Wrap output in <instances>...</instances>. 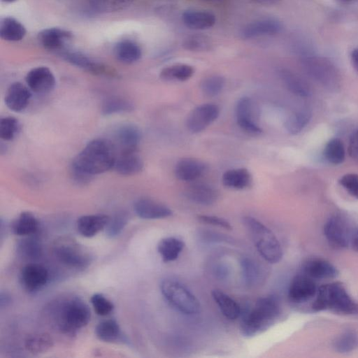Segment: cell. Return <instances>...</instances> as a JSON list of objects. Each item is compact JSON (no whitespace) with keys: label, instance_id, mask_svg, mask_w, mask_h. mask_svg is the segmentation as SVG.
I'll return each mask as SVG.
<instances>
[{"label":"cell","instance_id":"obj_5","mask_svg":"<svg viewBox=\"0 0 358 358\" xmlns=\"http://www.w3.org/2000/svg\"><path fill=\"white\" fill-rule=\"evenodd\" d=\"M55 315L58 329L62 333L70 335L85 327L91 318L90 307L78 296L62 301L57 305Z\"/></svg>","mask_w":358,"mask_h":358},{"label":"cell","instance_id":"obj_43","mask_svg":"<svg viewBox=\"0 0 358 358\" xmlns=\"http://www.w3.org/2000/svg\"><path fill=\"white\" fill-rule=\"evenodd\" d=\"M213 41L203 34H192L187 36L182 41L183 48L192 52L208 51L213 48Z\"/></svg>","mask_w":358,"mask_h":358},{"label":"cell","instance_id":"obj_16","mask_svg":"<svg viewBox=\"0 0 358 358\" xmlns=\"http://www.w3.org/2000/svg\"><path fill=\"white\" fill-rule=\"evenodd\" d=\"M73 34L69 30L50 27L44 29L38 34L40 44L45 49L51 51L62 52L72 41Z\"/></svg>","mask_w":358,"mask_h":358},{"label":"cell","instance_id":"obj_59","mask_svg":"<svg viewBox=\"0 0 358 358\" xmlns=\"http://www.w3.org/2000/svg\"><path fill=\"white\" fill-rule=\"evenodd\" d=\"M15 1H17V0H1V1L4 2V3H13V2H15Z\"/></svg>","mask_w":358,"mask_h":358},{"label":"cell","instance_id":"obj_7","mask_svg":"<svg viewBox=\"0 0 358 358\" xmlns=\"http://www.w3.org/2000/svg\"><path fill=\"white\" fill-rule=\"evenodd\" d=\"M160 290L166 301L179 312L192 315L201 308L196 297L181 282L171 279H164L160 283Z\"/></svg>","mask_w":358,"mask_h":358},{"label":"cell","instance_id":"obj_13","mask_svg":"<svg viewBox=\"0 0 358 358\" xmlns=\"http://www.w3.org/2000/svg\"><path fill=\"white\" fill-rule=\"evenodd\" d=\"M317 289L315 280L301 272L290 282L288 298L292 303H302L315 297Z\"/></svg>","mask_w":358,"mask_h":358},{"label":"cell","instance_id":"obj_52","mask_svg":"<svg viewBox=\"0 0 358 358\" xmlns=\"http://www.w3.org/2000/svg\"><path fill=\"white\" fill-rule=\"evenodd\" d=\"M214 273L218 279L222 280L229 275V269L225 264H220L215 267Z\"/></svg>","mask_w":358,"mask_h":358},{"label":"cell","instance_id":"obj_44","mask_svg":"<svg viewBox=\"0 0 358 358\" xmlns=\"http://www.w3.org/2000/svg\"><path fill=\"white\" fill-rule=\"evenodd\" d=\"M224 85L225 80L222 76L218 75L210 76L201 81V90L206 96L214 97L222 91Z\"/></svg>","mask_w":358,"mask_h":358},{"label":"cell","instance_id":"obj_28","mask_svg":"<svg viewBox=\"0 0 358 358\" xmlns=\"http://www.w3.org/2000/svg\"><path fill=\"white\" fill-rule=\"evenodd\" d=\"M113 54L120 62L131 64L138 62L141 58L142 50L135 41L124 39L115 45Z\"/></svg>","mask_w":358,"mask_h":358},{"label":"cell","instance_id":"obj_27","mask_svg":"<svg viewBox=\"0 0 358 358\" xmlns=\"http://www.w3.org/2000/svg\"><path fill=\"white\" fill-rule=\"evenodd\" d=\"M143 162L136 152H124L117 157L114 169L121 176L138 174L143 169Z\"/></svg>","mask_w":358,"mask_h":358},{"label":"cell","instance_id":"obj_39","mask_svg":"<svg viewBox=\"0 0 358 358\" xmlns=\"http://www.w3.org/2000/svg\"><path fill=\"white\" fill-rule=\"evenodd\" d=\"M17 252L20 257L27 259H36L41 257L43 252L42 245L35 237L24 236L18 241Z\"/></svg>","mask_w":358,"mask_h":358},{"label":"cell","instance_id":"obj_55","mask_svg":"<svg viewBox=\"0 0 358 358\" xmlns=\"http://www.w3.org/2000/svg\"><path fill=\"white\" fill-rule=\"evenodd\" d=\"M350 57L352 66L358 72V47L352 50Z\"/></svg>","mask_w":358,"mask_h":358},{"label":"cell","instance_id":"obj_2","mask_svg":"<svg viewBox=\"0 0 358 358\" xmlns=\"http://www.w3.org/2000/svg\"><path fill=\"white\" fill-rule=\"evenodd\" d=\"M278 297L268 295L258 299L251 308L241 311V331L245 337L255 336L268 329L280 314Z\"/></svg>","mask_w":358,"mask_h":358},{"label":"cell","instance_id":"obj_11","mask_svg":"<svg viewBox=\"0 0 358 358\" xmlns=\"http://www.w3.org/2000/svg\"><path fill=\"white\" fill-rule=\"evenodd\" d=\"M220 115V108L215 103H203L194 108L186 120L187 129L193 134L205 130Z\"/></svg>","mask_w":358,"mask_h":358},{"label":"cell","instance_id":"obj_32","mask_svg":"<svg viewBox=\"0 0 358 358\" xmlns=\"http://www.w3.org/2000/svg\"><path fill=\"white\" fill-rule=\"evenodd\" d=\"M39 223L37 218L30 212H22L13 221L11 229L14 234L20 236H30L36 234Z\"/></svg>","mask_w":358,"mask_h":358},{"label":"cell","instance_id":"obj_51","mask_svg":"<svg viewBox=\"0 0 358 358\" xmlns=\"http://www.w3.org/2000/svg\"><path fill=\"white\" fill-rule=\"evenodd\" d=\"M348 152L352 159L358 162V127L353 131L350 136Z\"/></svg>","mask_w":358,"mask_h":358},{"label":"cell","instance_id":"obj_4","mask_svg":"<svg viewBox=\"0 0 358 358\" xmlns=\"http://www.w3.org/2000/svg\"><path fill=\"white\" fill-rule=\"evenodd\" d=\"M315 312L330 311L343 315L358 314V303L338 282L322 285L317 289L312 304Z\"/></svg>","mask_w":358,"mask_h":358},{"label":"cell","instance_id":"obj_8","mask_svg":"<svg viewBox=\"0 0 358 358\" xmlns=\"http://www.w3.org/2000/svg\"><path fill=\"white\" fill-rule=\"evenodd\" d=\"M53 253L61 264L75 268H85L92 260L89 252L83 245L68 237L55 241Z\"/></svg>","mask_w":358,"mask_h":358},{"label":"cell","instance_id":"obj_23","mask_svg":"<svg viewBox=\"0 0 358 358\" xmlns=\"http://www.w3.org/2000/svg\"><path fill=\"white\" fill-rule=\"evenodd\" d=\"M183 24L193 30H205L213 27L216 16L210 11L200 9H187L182 15Z\"/></svg>","mask_w":358,"mask_h":358},{"label":"cell","instance_id":"obj_14","mask_svg":"<svg viewBox=\"0 0 358 358\" xmlns=\"http://www.w3.org/2000/svg\"><path fill=\"white\" fill-rule=\"evenodd\" d=\"M282 29V24L279 20L273 17L262 18L247 24L242 29L241 35L244 39H252L276 35Z\"/></svg>","mask_w":358,"mask_h":358},{"label":"cell","instance_id":"obj_31","mask_svg":"<svg viewBox=\"0 0 358 358\" xmlns=\"http://www.w3.org/2000/svg\"><path fill=\"white\" fill-rule=\"evenodd\" d=\"M212 297L222 315L229 319L236 320L241 316L242 309L239 304L228 294L215 289L211 292Z\"/></svg>","mask_w":358,"mask_h":358},{"label":"cell","instance_id":"obj_47","mask_svg":"<svg viewBox=\"0 0 358 358\" xmlns=\"http://www.w3.org/2000/svg\"><path fill=\"white\" fill-rule=\"evenodd\" d=\"M90 302L94 310L99 316H106L114 309L113 303L100 293L94 294L90 298Z\"/></svg>","mask_w":358,"mask_h":358},{"label":"cell","instance_id":"obj_10","mask_svg":"<svg viewBox=\"0 0 358 358\" xmlns=\"http://www.w3.org/2000/svg\"><path fill=\"white\" fill-rule=\"evenodd\" d=\"M323 231L327 242L332 247L343 249L350 245L352 230L340 215L331 216L324 223Z\"/></svg>","mask_w":358,"mask_h":358},{"label":"cell","instance_id":"obj_25","mask_svg":"<svg viewBox=\"0 0 358 358\" xmlns=\"http://www.w3.org/2000/svg\"><path fill=\"white\" fill-rule=\"evenodd\" d=\"M185 196L190 201L201 206H211L218 199V192L212 186L203 183H194L188 186Z\"/></svg>","mask_w":358,"mask_h":358},{"label":"cell","instance_id":"obj_48","mask_svg":"<svg viewBox=\"0 0 358 358\" xmlns=\"http://www.w3.org/2000/svg\"><path fill=\"white\" fill-rule=\"evenodd\" d=\"M338 182L349 194L358 199V174H345L339 179Z\"/></svg>","mask_w":358,"mask_h":358},{"label":"cell","instance_id":"obj_53","mask_svg":"<svg viewBox=\"0 0 358 358\" xmlns=\"http://www.w3.org/2000/svg\"><path fill=\"white\" fill-rule=\"evenodd\" d=\"M12 302V297L6 292H1L0 294V308H4L8 307Z\"/></svg>","mask_w":358,"mask_h":358},{"label":"cell","instance_id":"obj_36","mask_svg":"<svg viewBox=\"0 0 358 358\" xmlns=\"http://www.w3.org/2000/svg\"><path fill=\"white\" fill-rule=\"evenodd\" d=\"M311 117V110L308 108H301L288 117L285 123V129L290 134H297L308 124Z\"/></svg>","mask_w":358,"mask_h":358},{"label":"cell","instance_id":"obj_46","mask_svg":"<svg viewBox=\"0 0 358 358\" xmlns=\"http://www.w3.org/2000/svg\"><path fill=\"white\" fill-rule=\"evenodd\" d=\"M129 216L126 212L120 211L110 217L105 229L106 236L111 238L117 236L127 224Z\"/></svg>","mask_w":358,"mask_h":358},{"label":"cell","instance_id":"obj_35","mask_svg":"<svg viewBox=\"0 0 358 358\" xmlns=\"http://www.w3.org/2000/svg\"><path fill=\"white\" fill-rule=\"evenodd\" d=\"M194 73L192 66L187 64H175L164 67L159 77L164 81L183 82L189 80Z\"/></svg>","mask_w":358,"mask_h":358},{"label":"cell","instance_id":"obj_17","mask_svg":"<svg viewBox=\"0 0 358 358\" xmlns=\"http://www.w3.org/2000/svg\"><path fill=\"white\" fill-rule=\"evenodd\" d=\"M25 80L30 90L37 94L51 92L56 83L53 73L46 66H38L31 69L27 73Z\"/></svg>","mask_w":358,"mask_h":358},{"label":"cell","instance_id":"obj_3","mask_svg":"<svg viewBox=\"0 0 358 358\" xmlns=\"http://www.w3.org/2000/svg\"><path fill=\"white\" fill-rule=\"evenodd\" d=\"M300 64L303 71L315 82L330 91L341 86V74L333 62L306 47L296 48Z\"/></svg>","mask_w":358,"mask_h":358},{"label":"cell","instance_id":"obj_20","mask_svg":"<svg viewBox=\"0 0 358 358\" xmlns=\"http://www.w3.org/2000/svg\"><path fill=\"white\" fill-rule=\"evenodd\" d=\"M29 90L20 82L12 83L8 88L4 97L7 108L15 113L23 111L29 105L31 97Z\"/></svg>","mask_w":358,"mask_h":358},{"label":"cell","instance_id":"obj_33","mask_svg":"<svg viewBox=\"0 0 358 358\" xmlns=\"http://www.w3.org/2000/svg\"><path fill=\"white\" fill-rule=\"evenodd\" d=\"M185 248L184 242L180 238L169 236L160 240L157 245V252L164 262L176 260Z\"/></svg>","mask_w":358,"mask_h":358},{"label":"cell","instance_id":"obj_15","mask_svg":"<svg viewBox=\"0 0 358 358\" xmlns=\"http://www.w3.org/2000/svg\"><path fill=\"white\" fill-rule=\"evenodd\" d=\"M254 109L252 101L250 97H241L235 106V117L237 124L243 131L257 135L262 132V129L254 119Z\"/></svg>","mask_w":358,"mask_h":358},{"label":"cell","instance_id":"obj_24","mask_svg":"<svg viewBox=\"0 0 358 358\" xmlns=\"http://www.w3.org/2000/svg\"><path fill=\"white\" fill-rule=\"evenodd\" d=\"M278 75L285 87L293 94L299 97H308L311 94V88L305 78L296 72L281 68Z\"/></svg>","mask_w":358,"mask_h":358},{"label":"cell","instance_id":"obj_49","mask_svg":"<svg viewBox=\"0 0 358 358\" xmlns=\"http://www.w3.org/2000/svg\"><path fill=\"white\" fill-rule=\"evenodd\" d=\"M132 0H92L96 8L103 10H116L129 5Z\"/></svg>","mask_w":358,"mask_h":358},{"label":"cell","instance_id":"obj_19","mask_svg":"<svg viewBox=\"0 0 358 358\" xmlns=\"http://www.w3.org/2000/svg\"><path fill=\"white\" fill-rule=\"evenodd\" d=\"M313 280H327L336 278L338 269L329 262L322 258H310L302 265L301 271Z\"/></svg>","mask_w":358,"mask_h":358},{"label":"cell","instance_id":"obj_38","mask_svg":"<svg viewBox=\"0 0 358 358\" xmlns=\"http://www.w3.org/2000/svg\"><path fill=\"white\" fill-rule=\"evenodd\" d=\"M53 345L52 337L46 333H38L29 336L24 346L33 355H39L48 351Z\"/></svg>","mask_w":358,"mask_h":358},{"label":"cell","instance_id":"obj_41","mask_svg":"<svg viewBox=\"0 0 358 358\" xmlns=\"http://www.w3.org/2000/svg\"><path fill=\"white\" fill-rule=\"evenodd\" d=\"M334 349L339 353H348L358 348V334L348 330L338 336L333 342Z\"/></svg>","mask_w":358,"mask_h":358},{"label":"cell","instance_id":"obj_21","mask_svg":"<svg viewBox=\"0 0 358 358\" xmlns=\"http://www.w3.org/2000/svg\"><path fill=\"white\" fill-rule=\"evenodd\" d=\"M206 164L195 158L180 159L174 168V174L179 180L192 182L199 178L206 171Z\"/></svg>","mask_w":358,"mask_h":358},{"label":"cell","instance_id":"obj_56","mask_svg":"<svg viewBox=\"0 0 358 358\" xmlns=\"http://www.w3.org/2000/svg\"><path fill=\"white\" fill-rule=\"evenodd\" d=\"M255 3L263 6H272L278 3L282 0H252Z\"/></svg>","mask_w":358,"mask_h":358},{"label":"cell","instance_id":"obj_40","mask_svg":"<svg viewBox=\"0 0 358 358\" xmlns=\"http://www.w3.org/2000/svg\"><path fill=\"white\" fill-rule=\"evenodd\" d=\"M323 155L330 164L334 165L342 164L345 158V150L343 141L338 138L330 139L324 147Z\"/></svg>","mask_w":358,"mask_h":358},{"label":"cell","instance_id":"obj_26","mask_svg":"<svg viewBox=\"0 0 358 358\" xmlns=\"http://www.w3.org/2000/svg\"><path fill=\"white\" fill-rule=\"evenodd\" d=\"M115 137L121 148V152H137L141 140V132L136 126L126 124L117 128Z\"/></svg>","mask_w":358,"mask_h":358},{"label":"cell","instance_id":"obj_22","mask_svg":"<svg viewBox=\"0 0 358 358\" xmlns=\"http://www.w3.org/2000/svg\"><path fill=\"white\" fill-rule=\"evenodd\" d=\"M110 217L102 213L82 215L76 222L77 231L83 237H94L106 229Z\"/></svg>","mask_w":358,"mask_h":358},{"label":"cell","instance_id":"obj_30","mask_svg":"<svg viewBox=\"0 0 358 358\" xmlns=\"http://www.w3.org/2000/svg\"><path fill=\"white\" fill-rule=\"evenodd\" d=\"M27 34L25 27L13 17H5L0 22V37L8 42H17Z\"/></svg>","mask_w":358,"mask_h":358},{"label":"cell","instance_id":"obj_57","mask_svg":"<svg viewBox=\"0 0 358 358\" xmlns=\"http://www.w3.org/2000/svg\"><path fill=\"white\" fill-rule=\"evenodd\" d=\"M358 0H338V1H340L341 3H343V4H350V3H355Z\"/></svg>","mask_w":358,"mask_h":358},{"label":"cell","instance_id":"obj_29","mask_svg":"<svg viewBox=\"0 0 358 358\" xmlns=\"http://www.w3.org/2000/svg\"><path fill=\"white\" fill-rule=\"evenodd\" d=\"M252 175L245 168H236L226 171L222 176V182L226 187L243 189L252 182Z\"/></svg>","mask_w":358,"mask_h":358},{"label":"cell","instance_id":"obj_58","mask_svg":"<svg viewBox=\"0 0 358 358\" xmlns=\"http://www.w3.org/2000/svg\"><path fill=\"white\" fill-rule=\"evenodd\" d=\"M199 1H206V2H211V3H220V2H222L225 0H199Z\"/></svg>","mask_w":358,"mask_h":358},{"label":"cell","instance_id":"obj_1","mask_svg":"<svg viewBox=\"0 0 358 358\" xmlns=\"http://www.w3.org/2000/svg\"><path fill=\"white\" fill-rule=\"evenodd\" d=\"M117 155L114 145L108 139L90 141L75 157L71 169L93 177L114 167Z\"/></svg>","mask_w":358,"mask_h":358},{"label":"cell","instance_id":"obj_12","mask_svg":"<svg viewBox=\"0 0 358 358\" xmlns=\"http://www.w3.org/2000/svg\"><path fill=\"white\" fill-rule=\"evenodd\" d=\"M48 280V271L43 265L36 263L25 265L20 274L21 285L25 291L31 294L42 289Z\"/></svg>","mask_w":358,"mask_h":358},{"label":"cell","instance_id":"obj_34","mask_svg":"<svg viewBox=\"0 0 358 358\" xmlns=\"http://www.w3.org/2000/svg\"><path fill=\"white\" fill-rule=\"evenodd\" d=\"M94 330L97 338L106 343L120 341L123 336L119 324L113 319L100 322Z\"/></svg>","mask_w":358,"mask_h":358},{"label":"cell","instance_id":"obj_42","mask_svg":"<svg viewBox=\"0 0 358 358\" xmlns=\"http://www.w3.org/2000/svg\"><path fill=\"white\" fill-rule=\"evenodd\" d=\"M243 280L248 286L255 285L259 280L261 269L259 264L250 257H244L241 261Z\"/></svg>","mask_w":358,"mask_h":358},{"label":"cell","instance_id":"obj_54","mask_svg":"<svg viewBox=\"0 0 358 358\" xmlns=\"http://www.w3.org/2000/svg\"><path fill=\"white\" fill-rule=\"evenodd\" d=\"M350 246H351L353 250L358 252V228L352 230Z\"/></svg>","mask_w":358,"mask_h":358},{"label":"cell","instance_id":"obj_37","mask_svg":"<svg viewBox=\"0 0 358 358\" xmlns=\"http://www.w3.org/2000/svg\"><path fill=\"white\" fill-rule=\"evenodd\" d=\"M101 110L103 115H112L130 112L134 110V105L125 98L112 96L103 100Z\"/></svg>","mask_w":358,"mask_h":358},{"label":"cell","instance_id":"obj_50","mask_svg":"<svg viewBox=\"0 0 358 358\" xmlns=\"http://www.w3.org/2000/svg\"><path fill=\"white\" fill-rule=\"evenodd\" d=\"M198 220L204 224L218 227L228 230L231 229L230 223L223 217L209 215H200L198 216Z\"/></svg>","mask_w":358,"mask_h":358},{"label":"cell","instance_id":"obj_9","mask_svg":"<svg viewBox=\"0 0 358 358\" xmlns=\"http://www.w3.org/2000/svg\"><path fill=\"white\" fill-rule=\"evenodd\" d=\"M60 56L68 63L94 76L115 77L110 66L79 51L64 50Z\"/></svg>","mask_w":358,"mask_h":358},{"label":"cell","instance_id":"obj_45","mask_svg":"<svg viewBox=\"0 0 358 358\" xmlns=\"http://www.w3.org/2000/svg\"><path fill=\"white\" fill-rule=\"evenodd\" d=\"M20 130L19 121L13 117H3L0 120V138L3 141L15 138Z\"/></svg>","mask_w":358,"mask_h":358},{"label":"cell","instance_id":"obj_6","mask_svg":"<svg viewBox=\"0 0 358 358\" xmlns=\"http://www.w3.org/2000/svg\"><path fill=\"white\" fill-rule=\"evenodd\" d=\"M242 221L262 258L271 264L279 262L282 257V249L273 232L253 217L245 216Z\"/></svg>","mask_w":358,"mask_h":358},{"label":"cell","instance_id":"obj_18","mask_svg":"<svg viewBox=\"0 0 358 358\" xmlns=\"http://www.w3.org/2000/svg\"><path fill=\"white\" fill-rule=\"evenodd\" d=\"M136 215L145 220H157L169 217L173 211L164 204L148 198H141L134 203Z\"/></svg>","mask_w":358,"mask_h":358}]
</instances>
